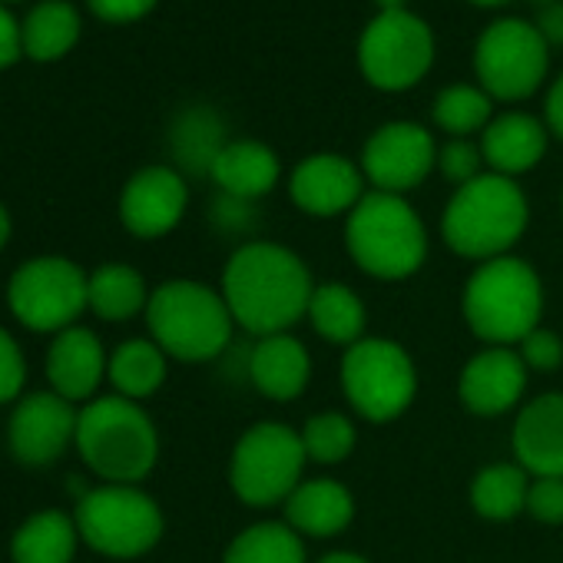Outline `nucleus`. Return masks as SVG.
<instances>
[{
	"label": "nucleus",
	"instance_id": "1a4fd4ad",
	"mask_svg": "<svg viewBox=\"0 0 563 563\" xmlns=\"http://www.w3.org/2000/svg\"><path fill=\"white\" fill-rule=\"evenodd\" d=\"M8 306L31 332H67L90 309V275L60 255L24 262L8 282Z\"/></svg>",
	"mask_w": 563,
	"mask_h": 563
},
{
	"label": "nucleus",
	"instance_id": "cd10ccee",
	"mask_svg": "<svg viewBox=\"0 0 563 563\" xmlns=\"http://www.w3.org/2000/svg\"><path fill=\"white\" fill-rule=\"evenodd\" d=\"M530 474L520 464H490L471 484V504L487 520H510L527 510Z\"/></svg>",
	"mask_w": 563,
	"mask_h": 563
},
{
	"label": "nucleus",
	"instance_id": "6ab92c4d",
	"mask_svg": "<svg viewBox=\"0 0 563 563\" xmlns=\"http://www.w3.org/2000/svg\"><path fill=\"white\" fill-rule=\"evenodd\" d=\"M110 362L103 355V345L97 332L74 325L60 332L47 352V378L54 391L67 401H87L97 395Z\"/></svg>",
	"mask_w": 563,
	"mask_h": 563
},
{
	"label": "nucleus",
	"instance_id": "c756f323",
	"mask_svg": "<svg viewBox=\"0 0 563 563\" xmlns=\"http://www.w3.org/2000/svg\"><path fill=\"white\" fill-rule=\"evenodd\" d=\"M77 37H80V18L70 4H64V0H47V4L34 8L21 31L24 51L34 60L64 57L77 44Z\"/></svg>",
	"mask_w": 563,
	"mask_h": 563
},
{
	"label": "nucleus",
	"instance_id": "423d86ee",
	"mask_svg": "<svg viewBox=\"0 0 563 563\" xmlns=\"http://www.w3.org/2000/svg\"><path fill=\"white\" fill-rule=\"evenodd\" d=\"M345 242L355 265L375 278L398 282L415 275L428 255V235L418 212L395 192H365L349 212Z\"/></svg>",
	"mask_w": 563,
	"mask_h": 563
},
{
	"label": "nucleus",
	"instance_id": "72a5a7b5",
	"mask_svg": "<svg viewBox=\"0 0 563 563\" xmlns=\"http://www.w3.org/2000/svg\"><path fill=\"white\" fill-rule=\"evenodd\" d=\"M481 150L467 140H451L448 146H441L438 153V166L444 173V179L457 183V186H467L471 179L481 176Z\"/></svg>",
	"mask_w": 563,
	"mask_h": 563
},
{
	"label": "nucleus",
	"instance_id": "4468645a",
	"mask_svg": "<svg viewBox=\"0 0 563 563\" xmlns=\"http://www.w3.org/2000/svg\"><path fill=\"white\" fill-rule=\"evenodd\" d=\"M434 163H438V150L431 133L408 120L375 130L362 153L365 179H372L378 192H395V196L415 189L431 173Z\"/></svg>",
	"mask_w": 563,
	"mask_h": 563
},
{
	"label": "nucleus",
	"instance_id": "bb28decb",
	"mask_svg": "<svg viewBox=\"0 0 563 563\" xmlns=\"http://www.w3.org/2000/svg\"><path fill=\"white\" fill-rule=\"evenodd\" d=\"M309 322L325 342L352 349L355 342H362V332H365V306L349 286L329 282V286H319L312 292Z\"/></svg>",
	"mask_w": 563,
	"mask_h": 563
},
{
	"label": "nucleus",
	"instance_id": "c03bdc74",
	"mask_svg": "<svg viewBox=\"0 0 563 563\" xmlns=\"http://www.w3.org/2000/svg\"><path fill=\"white\" fill-rule=\"evenodd\" d=\"M375 4L382 8V14L385 11H405V0H375Z\"/></svg>",
	"mask_w": 563,
	"mask_h": 563
},
{
	"label": "nucleus",
	"instance_id": "aec40b11",
	"mask_svg": "<svg viewBox=\"0 0 563 563\" xmlns=\"http://www.w3.org/2000/svg\"><path fill=\"white\" fill-rule=\"evenodd\" d=\"M249 378L272 401H292L312 378V358L289 332L265 335L249 352Z\"/></svg>",
	"mask_w": 563,
	"mask_h": 563
},
{
	"label": "nucleus",
	"instance_id": "6e6552de",
	"mask_svg": "<svg viewBox=\"0 0 563 563\" xmlns=\"http://www.w3.org/2000/svg\"><path fill=\"white\" fill-rule=\"evenodd\" d=\"M80 540L103 556L133 560L163 537V510L133 484H103L87 490L74 510Z\"/></svg>",
	"mask_w": 563,
	"mask_h": 563
},
{
	"label": "nucleus",
	"instance_id": "a878e982",
	"mask_svg": "<svg viewBox=\"0 0 563 563\" xmlns=\"http://www.w3.org/2000/svg\"><path fill=\"white\" fill-rule=\"evenodd\" d=\"M107 375L123 398H150L166 382V352L153 339H130L110 355Z\"/></svg>",
	"mask_w": 563,
	"mask_h": 563
},
{
	"label": "nucleus",
	"instance_id": "412c9836",
	"mask_svg": "<svg viewBox=\"0 0 563 563\" xmlns=\"http://www.w3.org/2000/svg\"><path fill=\"white\" fill-rule=\"evenodd\" d=\"M355 517V497L332 477L302 481L286 500V523L306 537H335Z\"/></svg>",
	"mask_w": 563,
	"mask_h": 563
},
{
	"label": "nucleus",
	"instance_id": "79ce46f5",
	"mask_svg": "<svg viewBox=\"0 0 563 563\" xmlns=\"http://www.w3.org/2000/svg\"><path fill=\"white\" fill-rule=\"evenodd\" d=\"M319 563H368V560H365V556H358V553L339 550V553H329V556H322Z\"/></svg>",
	"mask_w": 563,
	"mask_h": 563
},
{
	"label": "nucleus",
	"instance_id": "b1692460",
	"mask_svg": "<svg viewBox=\"0 0 563 563\" xmlns=\"http://www.w3.org/2000/svg\"><path fill=\"white\" fill-rule=\"evenodd\" d=\"M77 520L64 510H41L27 517L11 537L14 563H70L77 553Z\"/></svg>",
	"mask_w": 563,
	"mask_h": 563
},
{
	"label": "nucleus",
	"instance_id": "c85d7f7f",
	"mask_svg": "<svg viewBox=\"0 0 563 563\" xmlns=\"http://www.w3.org/2000/svg\"><path fill=\"white\" fill-rule=\"evenodd\" d=\"M222 563H306V543L289 523H252L225 550Z\"/></svg>",
	"mask_w": 563,
	"mask_h": 563
},
{
	"label": "nucleus",
	"instance_id": "393cba45",
	"mask_svg": "<svg viewBox=\"0 0 563 563\" xmlns=\"http://www.w3.org/2000/svg\"><path fill=\"white\" fill-rule=\"evenodd\" d=\"M150 302L143 275L126 262H107L90 275V312L103 322H126Z\"/></svg>",
	"mask_w": 563,
	"mask_h": 563
},
{
	"label": "nucleus",
	"instance_id": "473e14b6",
	"mask_svg": "<svg viewBox=\"0 0 563 563\" xmlns=\"http://www.w3.org/2000/svg\"><path fill=\"white\" fill-rule=\"evenodd\" d=\"M299 434H302L306 457L316 464H339L355 448V424L339 411H325V415L309 418Z\"/></svg>",
	"mask_w": 563,
	"mask_h": 563
},
{
	"label": "nucleus",
	"instance_id": "2f4dec72",
	"mask_svg": "<svg viewBox=\"0 0 563 563\" xmlns=\"http://www.w3.org/2000/svg\"><path fill=\"white\" fill-rule=\"evenodd\" d=\"M434 123L451 133V136H467L474 130H487V120H490V97L481 90V87H467V84H457V87H448L438 93L434 100V110H431Z\"/></svg>",
	"mask_w": 563,
	"mask_h": 563
},
{
	"label": "nucleus",
	"instance_id": "dca6fc26",
	"mask_svg": "<svg viewBox=\"0 0 563 563\" xmlns=\"http://www.w3.org/2000/svg\"><path fill=\"white\" fill-rule=\"evenodd\" d=\"M289 196L309 216L352 212L365 196V173L345 156L319 153L296 166L289 179Z\"/></svg>",
	"mask_w": 563,
	"mask_h": 563
},
{
	"label": "nucleus",
	"instance_id": "c9c22d12",
	"mask_svg": "<svg viewBox=\"0 0 563 563\" xmlns=\"http://www.w3.org/2000/svg\"><path fill=\"white\" fill-rule=\"evenodd\" d=\"M527 365V372H553L563 362V342L550 332V329H533L517 352Z\"/></svg>",
	"mask_w": 563,
	"mask_h": 563
},
{
	"label": "nucleus",
	"instance_id": "f3484780",
	"mask_svg": "<svg viewBox=\"0 0 563 563\" xmlns=\"http://www.w3.org/2000/svg\"><path fill=\"white\" fill-rule=\"evenodd\" d=\"M527 388V365L510 349H487L474 355L461 372V401L467 411L494 418L510 411Z\"/></svg>",
	"mask_w": 563,
	"mask_h": 563
},
{
	"label": "nucleus",
	"instance_id": "2eb2a0df",
	"mask_svg": "<svg viewBox=\"0 0 563 563\" xmlns=\"http://www.w3.org/2000/svg\"><path fill=\"white\" fill-rule=\"evenodd\" d=\"M186 183L169 166H146L140 169L123 196H120V219L140 239H159L173 232L186 212Z\"/></svg>",
	"mask_w": 563,
	"mask_h": 563
},
{
	"label": "nucleus",
	"instance_id": "f03ea898",
	"mask_svg": "<svg viewBox=\"0 0 563 563\" xmlns=\"http://www.w3.org/2000/svg\"><path fill=\"white\" fill-rule=\"evenodd\" d=\"M77 451L84 464L110 484L143 481L159 457L153 418L123 395L87 401L77 418Z\"/></svg>",
	"mask_w": 563,
	"mask_h": 563
},
{
	"label": "nucleus",
	"instance_id": "4be33fe9",
	"mask_svg": "<svg viewBox=\"0 0 563 563\" xmlns=\"http://www.w3.org/2000/svg\"><path fill=\"white\" fill-rule=\"evenodd\" d=\"M481 153L500 176L527 173L547 153V130L527 113H504L494 123H487Z\"/></svg>",
	"mask_w": 563,
	"mask_h": 563
},
{
	"label": "nucleus",
	"instance_id": "9b49d317",
	"mask_svg": "<svg viewBox=\"0 0 563 563\" xmlns=\"http://www.w3.org/2000/svg\"><path fill=\"white\" fill-rule=\"evenodd\" d=\"M434 60V34L411 11H378L358 41V64L372 87L408 90Z\"/></svg>",
	"mask_w": 563,
	"mask_h": 563
},
{
	"label": "nucleus",
	"instance_id": "20e7f679",
	"mask_svg": "<svg viewBox=\"0 0 563 563\" xmlns=\"http://www.w3.org/2000/svg\"><path fill=\"white\" fill-rule=\"evenodd\" d=\"M527 229V199L510 176L481 173L451 196L441 232L444 242L464 258H500Z\"/></svg>",
	"mask_w": 563,
	"mask_h": 563
},
{
	"label": "nucleus",
	"instance_id": "f257e3e1",
	"mask_svg": "<svg viewBox=\"0 0 563 563\" xmlns=\"http://www.w3.org/2000/svg\"><path fill=\"white\" fill-rule=\"evenodd\" d=\"M312 275L306 262L278 242H245L222 272V299L245 332L265 339L289 332L312 302Z\"/></svg>",
	"mask_w": 563,
	"mask_h": 563
},
{
	"label": "nucleus",
	"instance_id": "4c0bfd02",
	"mask_svg": "<svg viewBox=\"0 0 563 563\" xmlns=\"http://www.w3.org/2000/svg\"><path fill=\"white\" fill-rule=\"evenodd\" d=\"M90 11L110 24H126V21H140L143 14H150L156 8V0H87Z\"/></svg>",
	"mask_w": 563,
	"mask_h": 563
},
{
	"label": "nucleus",
	"instance_id": "ddd939ff",
	"mask_svg": "<svg viewBox=\"0 0 563 563\" xmlns=\"http://www.w3.org/2000/svg\"><path fill=\"white\" fill-rule=\"evenodd\" d=\"M77 418L80 411H74V401L57 391H34L21 398L8 424V448L14 461L27 467L54 464L70 441H77Z\"/></svg>",
	"mask_w": 563,
	"mask_h": 563
},
{
	"label": "nucleus",
	"instance_id": "a18cd8bd",
	"mask_svg": "<svg viewBox=\"0 0 563 563\" xmlns=\"http://www.w3.org/2000/svg\"><path fill=\"white\" fill-rule=\"evenodd\" d=\"M471 4H477V8H500V4H507V0H471Z\"/></svg>",
	"mask_w": 563,
	"mask_h": 563
},
{
	"label": "nucleus",
	"instance_id": "7ed1b4c3",
	"mask_svg": "<svg viewBox=\"0 0 563 563\" xmlns=\"http://www.w3.org/2000/svg\"><path fill=\"white\" fill-rule=\"evenodd\" d=\"M540 275L517 255L481 262L464 286V319L471 332L494 349L520 345L533 329H540Z\"/></svg>",
	"mask_w": 563,
	"mask_h": 563
},
{
	"label": "nucleus",
	"instance_id": "5701e85b",
	"mask_svg": "<svg viewBox=\"0 0 563 563\" xmlns=\"http://www.w3.org/2000/svg\"><path fill=\"white\" fill-rule=\"evenodd\" d=\"M278 173H282L278 156L265 143H255V140L225 143L209 169V176L216 179V186L225 196L249 199V202L265 196L268 189H275Z\"/></svg>",
	"mask_w": 563,
	"mask_h": 563
},
{
	"label": "nucleus",
	"instance_id": "0eeeda50",
	"mask_svg": "<svg viewBox=\"0 0 563 563\" xmlns=\"http://www.w3.org/2000/svg\"><path fill=\"white\" fill-rule=\"evenodd\" d=\"M306 461L302 434L296 428L282 421H258L232 448L229 484L249 507L286 504L302 484L299 477Z\"/></svg>",
	"mask_w": 563,
	"mask_h": 563
},
{
	"label": "nucleus",
	"instance_id": "f8f14e48",
	"mask_svg": "<svg viewBox=\"0 0 563 563\" xmlns=\"http://www.w3.org/2000/svg\"><path fill=\"white\" fill-rule=\"evenodd\" d=\"M474 74L494 100H527L547 77V41L533 24L497 21L474 47Z\"/></svg>",
	"mask_w": 563,
	"mask_h": 563
},
{
	"label": "nucleus",
	"instance_id": "e433bc0d",
	"mask_svg": "<svg viewBox=\"0 0 563 563\" xmlns=\"http://www.w3.org/2000/svg\"><path fill=\"white\" fill-rule=\"evenodd\" d=\"M527 510L543 523H563V477H533Z\"/></svg>",
	"mask_w": 563,
	"mask_h": 563
},
{
	"label": "nucleus",
	"instance_id": "7c9ffc66",
	"mask_svg": "<svg viewBox=\"0 0 563 563\" xmlns=\"http://www.w3.org/2000/svg\"><path fill=\"white\" fill-rule=\"evenodd\" d=\"M173 146H176V156L183 159V166H189L196 173H209L216 156L225 146V126L212 110L196 107L179 117V123L173 130Z\"/></svg>",
	"mask_w": 563,
	"mask_h": 563
},
{
	"label": "nucleus",
	"instance_id": "a211bd4d",
	"mask_svg": "<svg viewBox=\"0 0 563 563\" xmlns=\"http://www.w3.org/2000/svg\"><path fill=\"white\" fill-rule=\"evenodd\" d=\"M514 454L533 477H563V395L550 391L523 405L514 421Z\"/></svg>",
	"mask_w": 563,
	"mask_h": 563
},
{
	"label": "nucleus",
	"instance_id": "39448f33",
	"mask_svg": "<svg viewBox=\"0 0 563 563\" xmlns=\"http://www.w3.org/2000/svg\"><path fill=\"white\" fill-rule=\"evenodd\" d=\"M146 325L153 342L179 362H209L225 352L232 339V312L222 292L202 282H166L146 302Z\"/></svg>",
	"mask_w": 563,
	"mask_h": 563
},
{
	"label": "nucleus",
	"instance_id": "58836bf2",
	"mask_svg": "<svg viewBox=\"0 0 563 563\" xmlns=\"http://www.w3.org/2000/svg\"><path fill=\"white\" fill-rule=\"evenodd\" d=\"M21 47H24V41H21V31L14 24V18L4 8H0V70L11 67L18 60Z\"/></svg>",
	"mask_w": 563,
	"mask_h": 563
},
{
	"label": "nucleus",
	"instance_id": "f704fd0d",
	"mask_svg": "<svg viewBox=\"0 0 563 563\" xmlns=\"http://www.w3.org/2000/svg\"><path fill=\"white\" fill-rule=\"evenodd\" d=\"M27 382V362L21 345L11 339V332L0 329V405H8L21 395Z\"/></svg>",
	"mask_w": 563,
	"mask_h": 563
},
{
	"label": "nucleus",
	"instance_id": "37998d69",
	"mask_svg": "<svg viewBox=\"0 0 563 563\" xmlns=\"http://www.w3.org/2000/svg\"><path fill=\"white\" fill-rule=\"evenodd\" d=\"M8 239H11V216H8L4 206H0V249L8 245Z\"/></svg>",
	"mask_w": 563,
	"mask_h": 563
},
{
	"label": "nucleus",
	"instance_id": "9d476101",
	"mask_svg": "<svg viewBox=\"0 0 563 563\" xmlns=\"http://www.w3.org/2000/svg\"><path fill=\"white\" fill-rule=\"evenodd\" d=\"M342 391L365 421L385 424L415 401V362L391 339H362L342 358Z\"/></svg>",
	"mask_w": 563,
	"mask_h": 563
},
{
	"label": "nucleus",
	"instance_id": "a19ab883",
	"mask_svg": "<svg viewBox=\"0 0 563 563\" xmlns=\"http://www.w3.org/2000/svg\"><path fill=\"white\" fill-rule=\"evenodd\" d=\"M547 123L550 130L563 140V77L553 84L550 97H547Z\"/></svg>",
	"mask_w": 563,
	"mask_h": 563
},
{
	"label": "nucleus",
	"instance_id": "ea45409f",
	"mask_svg": "<svg viewBox=\"0 0 563 563\" xmlns=\"http://www.w3.org/2000/svg\"><path fill=\"white\" fill-rule=\"evenodd\" d=\"M540 37L547 41V44H556V47H563V4H553V8H547L543 14H540Z\"/></svg>",
	"mask_w": 563,
	"mask_h": 563
}]
</instances>
